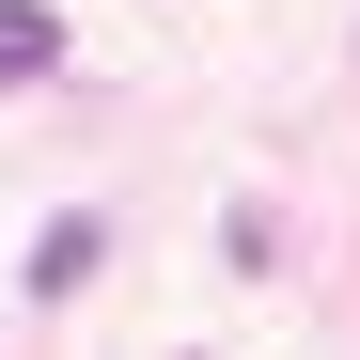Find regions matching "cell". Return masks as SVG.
Instances as JSON below:
<instances>
[{"mask_svg": "<svg viewBox=\"0 0 360 360\" xmlns=\"http://www.w3.org/2000/svg\"><path fill=\"white\" fill-rule=\"evenodd\" d=\"M94 251H110V219H94V204H63V219L32 235V297H79V282H94Z\"/></svg>", "mask_w": 360, "mask_h": 360, "instance_id": "cell-1", "label": "cell"}, {"mask_svg": "<svg viewBox=\"0 0 360 360\" xmlns=\"http://www.w3.org/2000/svg\"><path fill=\"white\" fill-rule=\"evenodd\" d=\"M47 63H63V16L47 0H0V94H32Z\"/></svg>", "mask_w": 360, "mask_h": 360, "instance_id": "cell-2", "label": "cell"}]
</instances>
